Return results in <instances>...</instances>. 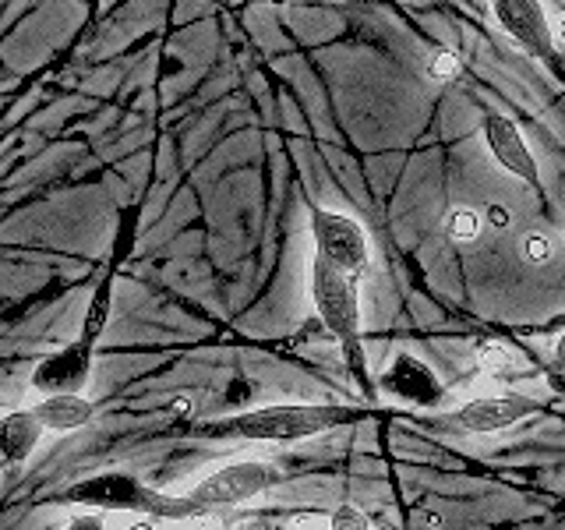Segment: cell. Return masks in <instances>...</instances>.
<instances>
[{
    "label": "cell",
    "mask_w": 565,
    "mask_h": 530,
    "mask_svg": "<svg viewBox=\"0 0 565 530\" xmlns=\"http://www.w3.org/2000/svg\"><path fill=\"white\" fill-rule=\"evenodd\" d=\"M523 258L530 262V265H547L555 258V244H552V237L547 234H526L523 237Z\"/></svg>",
    "instance_id": "obj_17"
},
{
    "label": "cell",
    "mask_w": 565,
    "mask_h": 530,
    "mask_svg": "<svg viewBox=\"0 0 565 530\" xmlns=\"http://www.w3.org/2000/svg\"><path fill=\"white\" fill-rule=\"evenodd\" d=\"M484 141L494 156V163L502 170H509L512 177H520L523 184L537 188L541 191V170H537V159L530 152V146L523 141L520 128L502 114H488L484 117Z\"/></svg>",
    "instance_id": "obj_10"
},
{
    "label": "cell",
    "mask_w": 565,
    "mask_h": 530,
    "mask_svg": "<svg viewBox=\"0 0 565 530\" xmlns=\"http://www.w3.org/2000/svg\"><path fill=\"white\" fill-rule=\"evenodd\" d=\"M61 502H75L88 509H135L159 520H184V517H194V512H202L191 499H173V495H163L149 488L146 481H138L135 474H120V470L75 481L61 495Z\"/></svg>",
    "instance_id": "obj_3"
},
{
    "label": "cell",
    "mask_w": 565,
    "mask_h": 530,
    "mask_svg": "<svg viewBox=\"0 0 565 530\" xmlns=\"http://www.w3.org/2000/svg\"><path fill=\"white\" fill-rule=\"evenodd\" d=\"M308 220H311L315 255H322L335 269L361 279L371 265V241L364 234V226L358 220L343 216V212H332L322 205H311Z\"/></svg>",
    "instance_id": "obj_4"
},
{
    "label": "cell",
    "mask_w": 565,
    "mask_h": 530,
    "mask_svg": "<svg viewBox=\"0 0 565 530\" xmlns=\"http://www.w3.org/2000/svg\"><path fill=\"white\" fill-rule=\"evenodd\" d=\"M329 530H371V517L358 506H340L329 512Z\"/></svg>",
    "instance_id": "obj_16"
},
{
    "label": "cell",
    "mask_w": 565,
    "mask_h": 530,
    "mask_svg": "<svg viewBox=\"0 0 565 530\" xmlns=\"http://www.w3.org/2000/svg\"><path fill=\"white\" fill-rule=\"evenodd\" d=\"M446 230H449L452 241H477V237H481V230H484V216H481V212L467 209V205H459V209L449 212Z\"/></svg>",
    "instance_id": "obj_14"
},
{
    "label": "cell",
    "mask_w": 565,
    "mask_h": 530,
    "mask_svg": "<svg viewBox=\"0 0 565 530\" xmlns=\"http://www.w3.org/2000/svg\"><path fill=\"white\" fill-rule=\"evenodd\" d=\"M547 385H552L555 389V393H565V371H552V375H547Z\"/></svg>",
    "instance_id": "obj_24"
},
{
    "label": "cell",
    "mask_w": 565,
    "mask_h": 530,
    "mask_svg": "<svg viewBox=\"0 0 565 530\" xmlns=\"http://www.w3.org/2000/svg\"><path fill=\"white\" fill-rule=\"evenodd\" d=\"M537 400H530L523 393H502V396H477L467 400L459 411L449 417L456 428L473 432V435H499L512 424H520L523 417L537 414Z\"/></svg>",
    "instance_id": "obj_8"
},
{
    "label": "cell",
    "mask_w": 565,
    "mask_h": 530,
    "mask_svg": "<svg viewBox=\"0 0 565 530\" xmlns=\"http://www.w3.org/2000/svg\"><path fill=\"white\" fill-rule=\"evenodd\" d=\"M552 35H555V43L565 46V14H558V22L552 25Z\"/></svg>",
    "instance_id": "obj_25"
},
{
    "label": "cell",
    "mask_w": 565,
    "mask_h": 530,
    "mask_svg": "<svg viewBox=\"0 0 565 530\" xmlns=\"http://www.w3.org/2000/svg\"><path fill=\"white\" fill-rule=\"evenodd\" d=\"M237 530H282V523H273V520H252V523H244Z\"/></svg>",
    "instance_id": "obj_22"
},
{
    "label": "cell",
    "mask_w": 565,
    "mask_h": 530,
    "mask_svg": "<svg viewBox=\"0 0 565 530\" xmlns=\"http://www.w3.org/2000/svg\"><path fill=\"white\" fill-rule=\"evenodd\" d=\"M43 424L32 411H11L0 417V467H18L40 446Z\"/></svg>",
    "instance_id": "obj_11"
},
{
    "label": "cell",
    "mask_w": 565,
    "mask_h": 530,
    "mask_svg": "<svg viewBox=\"0 0 565 530\" xmlns=\"http://www.w3.org/2000/svg\"><path fill=\"white\" fill-rule=\"evenodd\" d=\"M110 308H114V276L106 273L103 283L93 290V300H88V308H85V322H82V340L88 343H99L103 340V332L106 326H110Z\"/></svg>",
    "instance_id": "obj_13"
},
{
    "label": "cell",
    "mask_w": 565,
    "mask_h": 530,
    "mask_svg": "<svg viewBox=\"0 0 565 530\" xmlns=\"http://www.w3.org/2000/svg\"><path fill=\"white\" fill-rule=\"evenodd\" d=\"M124 530H159L152 520H138V523H131V527H124Z\"/></svg>",
    "instance_id": "obj_26"
},
{
    "label": "cell",
    "mask_w": 565,
    "mask_h": 530,
    "mask_svg": "<svg viewBox=\"0 0 565 530\" xmlns=\"http://www.w3.org/2000/svg\"><path fill=\"white\" fill-rule=\"evenodd\" d=\"M61 530H106V520L99 517V512H82V517L64 523Z\"/></svg>",
    "instance_id": "obj_21"
},
{
    "label": "cell",
    "mask_w": 565,
    "mask_h": 530,
    "mask_svg": "<svg viewBox=\"0 0 565 530\" xmlns=\"http://www.w3.org/2000/svg\"><path fill=\"white\" fill-rule=\"evenodd\" d=\"M96 343L78 340L61 350L46 353V358L32 368V389L43 396H82L88 379H93Z\"/></svg>",
    "instance_id": "obj_6"
},
{
    "label": "cell",
    "mask_w": 565,
    "mask_h": 530,
    "mask_svg": "<svg viewBox=\"0 0 565 530\" xmlns=\"http://www.w3.org/2000/svg\"><path fill=\"white\" fill-rule=\"evenodd\" d=\"M167 530H223V523L205 517V512H194V517H184V520H170Z\"/></svg>",
    "instance_id": "obj_20"
},
{
    "label": "cell",
    "mask_w": 565,
    "mask_h": 530,
    "mask_svg": "<svg viewBox=\"0 0 565 530\" xmlns=\"http://www.w3.org/2000/svg\"><path fill=\"white\" fill-rule=\"evenodd\" d=\"M282 530H329V512L300 509V512H294L287 523H282Z\"/></svg>",
    "instance_id": "obj_18"
},
{
    "label": "cell",
    "mask_w": 565,
    "mask_h": 530,
    "mask_svg": "<svg viewBox=\"0 0 565 530\" xmlns=\"http://www.w3.org/2000/svg\"><path fill=\"white\" fill-rule=\"evenodd\" d=\"M555 368L565 371V332L555 340Z\"/></svg>",
    "instance_id": "obj_23"
},
{
    "label": "cell",
    "mask_w": 565,
    "mask_h": 530,
    "mask_svg": "<svg viewBox=\"0 0 565 530\" xmlns=\"http://www.w3.org/2000/svg\"><path fill=\"white\" fill-rule=\"evenodd\" d=\"M477 364H481V371H488V375H499V371H509L516 364V353L502 343H484L477 350Z\"/></svg>",
    "instance_id": "obj_15"
},
{
    "label": "cell",
    "mask_w": 565,
    "mask_h": 530,
    "mask_svg": "<svg viewBox=\"0 0 565 530\" xmlns=\"http://www.w3.org/2000/svg\"><path fill=\"white\" fill-rule=\"evenodd\" d=\"M494 22L516 40L530 57L544 64L555 61V35L541 0H491Z\"/></svg>",
    "instance_id": "obj_7"
},
{
    "label": "cell",
    "mask_w": 565,
    "mask_h": 530,
    "mask_svg": "<svg viewBox=\"0 0 565 530\" xmlns=\"http://www.w3.org/2000/svg\"><path fill=\"white\" fill-rule=\"evenodd\" d=\"M311 300H315L318 318H322V326L340 340L353 382L361 385L364 396H371L375 382L367 375V358H364V343H361L358 276L335 269V265H329L322 255H315L311 258Z\"/></svg>",
    "instance_id": "obj_2"
},
{
    "label": "cell",
    "mask_w": 565,
    "mask_h": 530,
    "mask_svg": "<svg viewBox=\"0 0 565 530\" xmlns=\"http://www.w3.org/2000/svg\"><path fill=\"white\" fill-rule=\"evenodd\" d=\"M273 485H279V470L273 464H262V459H241V464H226L220 470H212L209 477H202V481L191 488L188 499L205 512V509H216V506L252 502L262 491H269Z\"/></svg>",
    "instance_id": "obj_5"
},
{
    "label": "cell",
    "mask_w": 565,
    "mask_h": 530,
    "mask_svg": "<svg viewBox=\"0 0 565 530\" xmlns=\"http://www.w3.org/2000/svg\"><path fill=\"white\" fill-rule=\"evenodd\" d=\"M428 75H431V78H438V82H449V78H456V75H459V57H456L452 50H441V53H435L431 64H428Z\"/></svg>",
    "instance_id": "obj_19"
},
{
    "label": "cell",
    "mask_w": 565,
    "mask_h": 530,
    "mask_svg": "<svg viewBox=\"0 0 565 530\" xmlns=\"http://www.w3.org/2000/svg\"><path fill=\"white\" fill-rule=\"evenodd\" d=\"M273 4H287V0H273Z\"/></svg>",
    "instance_id": "obj_27"
},
{
    "label": "cell",
    "mask_w": 565,
    "mask_h": 530,
    "mask_svg": "<svg viewBox=\"0 0 565 530\" xmlns=\"http://www.w3.org/2000/svg\"><path fill=\"white\" fill-rule=\"evenodd\" d=\"M364 411L340 403H276L258 406V411H241L234 417H220L199 424L194 435L202 438H241V442H300L322 435L343 424L361 421Z\"/></svg>",
    "instance_id": "obj_1"
},
{
    "label": "cell",
    "mask_w": 565,
    "mask_h": 530,
    "mask_svg": "<svg viewBox=\"0 0 565 530\" xmlns=\"http://www.w3.org/2000/svg\"><path fill=\"white\" fill-rule=\"evenodd\" d=\"M43 432H78L96 414V403L85 396H43L32 406Z\"/></svg>",
    "instance_id": "obj_12"
},
{
    "label": "cell",
    "mask_w": 565,
    "mask_h": 530,
    "mask_svg": "<svg viewBox=\"0 0 565 530\" xmlns=\"http://www.w3.org/2000/svg\"><path fill=\"white\" fill-rule=\"evenodd\" d=\"M379 385L388 396L414 403V406H438L446 400V385H441L435 371L420 358H414V353H396V361L382 371Z\"/></svg>",
    "instance_id": "obj_9"
}]
</instances>
